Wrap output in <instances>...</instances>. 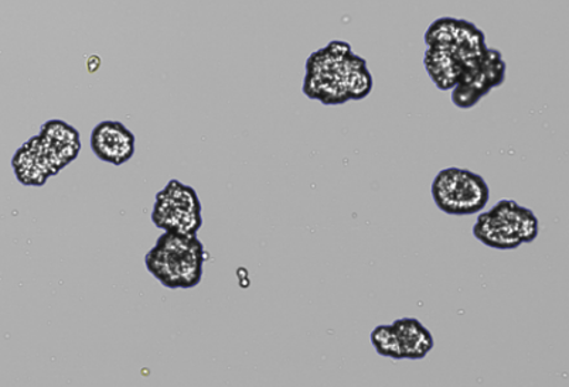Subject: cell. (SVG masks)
<instances>
[{
  "mask_svg": "<svg viewBox=\"0 0 569 387\" xmlns=\"http://www.w3.org/2000/svg\"><path fill=\"white\" fill-rule=\"evenodd\" d=\"M209 253L199 236L163 232L144 256V266L163 287L189 291L203 281Z\"/></svg>",
  "mask_w": 569,
  "mask_h": 387,
  "instance_id": "1",
  "label": "cell"
},
{
  "mask_svg": "<svg viewBox=\"0 0 569 387\" xmlns=\"http://www.w3.org/2000/svg\"><path fill=\"white\" fill-rule=\"evenodd\" d=\"M366 60L356 55L345 41H332L315 51L307 61L303 92L323 105H343L350 101L349 79Z\"/></svg>",
  "mask_w": 569,
  "mask_h": 387,
  "instance_id": "2",
  "label": "cell"
},
{
  "mask_svg": "<svg viewBox=\"0 0 569 387\" xmlns=\"http://www.w3.org/2000/svg\"><path fill=\"white\" fill-rule=\"evenodd\" d=\"M540 234V221L531 210L513 200H501L480 213L473 225V236L485 246L498 251H515L532 244Z\"/></svg>",
  "mask_w": 569,
  "mask_h": 387,
  "instance_id": "3",
  "label": "cell"
},
{
  "mask_svg": "<svg viewBox=\"0 0 569 387\" xmlns=\"http://www.w3.org/2000/svg\"><path fill=\"white\" fill-rule=\"evenodd\" d=\"M433 203L442 213L470 216L483 213L490 201L489 184L468 169H443L431 185Z\"/></svg>",
  "mask_w": 569,
  "mask_h": 387,
  "instance_id": "4",
  "label": "cell"
},
{
  "mask_svg": "<svg viewBox=\"0 0 569 387\" xmlns=\"http://www.w3.org/2000/svg\"><path fill=\"white\" fill-rule=\"evenodd\" d=\"M151 218L163 232L198 236L204 222L198 191L179 180H170L154 197Z\"/></svg>",
  "mask_w": 569,
  "mask_h": 387,
  "instance_id": "5",
  "label": "cell"
},
{
  "mask_svg": "<svg viewBox=\"0 0 569 387\" xmlns=\"http://www.w3.org/2000/svg\"><path fill=\"white\" fill-rule=\"evenodd\" d=\"M506 64L499 51L490 50L486 53L482 63L465 72L459 84L453 88L452 101L458 108L469 110L493 88L503 84Z\"/></svg>",
  "mask_w": 569,
  "mask_h": 387,
  "instance_id": "6",
  "label": "cell"
},
{
  "mask_svg": "<svg viewBox=\"0 0 569 387\" xmlns=\"http://www.w3.org/2000/svg\"><path fill=\"white\" fill-rule=\"evenodd\" d=\"M90 146L101 162L122 166L134 156L137 138L122 122L102 121L92 128Z\"/></svg>",
  "mask_w": 569,
  "mask_h": 387,
  "instance_id": "7",
  "label": "cell"
},
{
  "mask_svg": "<svg viewBox=\"0 0 569 387\" xmlns=\"http://www.w3.org/2000/svg\"><path fill=\"white\" fill-rule=\"evenodd\" d=\"M39 138L56 175L79 157L81 135L70 123L51 119L41 125Z\"/></svg>",
  "mask_w": 569,
  "mask_h": 387,
  "instance_id": "8",
  "label": "cell"
},
{
  "mask_svg": "<svg viewBox=\"0 0 569 387\" xmlns=\"http://www.w3.org/2000/svg\"><path fill=\"white\" fill-rule=\"evenodd\" d=\"M12 169L26 187H43L56 175L39 135L30 138L13 154Z\"/></svg>",
  "mask_w": 569,
  "mask_h": 387,
  "instance_id": "9",
  "label": "cell"
},
{
  "mask_svg": "<svg viewBox=\"0 0 569 387\" xmlns=\"http://www.w3.org/2000/svg\"><path fill=\"white\" fill-rule=\"evenodd\" d=\"M400 340L403 358L410 360L426 359L436 348V338L419 319L402 317L392 323Z\"/></svg>",
  "mask_w": 569,
  "mask_h": 387,
  "instance_id": "10",
  "label": "cell"
},
{
  "mask_svg": "<svg viewBox=\"0 0 569 387\" xmlns=\"http://www.w3.org/2000/svg\"><path fill=\"white\" fill-rule=\"evenodd\" d=\"M423 64L433 84L441 91L453 90L467 72V65L462 60L448 50L428 49Z\"/></svg>",
  "mask_w": 569,
  "mask_h": 387,
  "instance_id": "11",
  "label": "cell"
},
{
  "mask_svg": "<svg viewBox=\"0 0 569 387\" xmlns=\"http://www.w3.org/2000/svg\"><path fill=\"white\" fill-rule=\"evenodd\" d=\"M370 340L377 354L395 360L406 359L392 324L379 325L372 329Z\"/></svg>",
  "mask_w": 569,
  "mask_h": 387,
  "instance_id": "12",
  "label": "cell"
}]
</instances>
